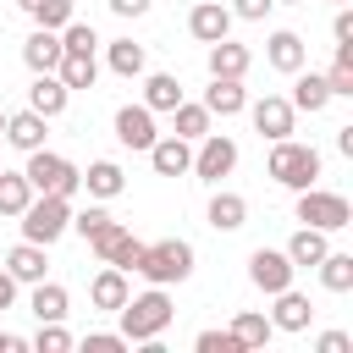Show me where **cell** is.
<instances>
[{
    "instance_id": "16",
    "label": "cell",
    "mask_w": 353,
    "mask_h": 353,
    "mask_svg": "<svg viewBox=\"0 0 353 353\" xmlns=\"http://www.w3.org/2000/svg\"><path fill=\"white\" fill-rule=\"evenodd\" d=\"M116 138L127 143V149H149L160 132H154V110L149 105H121L116 110Z\"/></svg>"
},
{
    "instance_id": "50",
    "label": "cell",
    "mask_w": 353,
    "mask_h": 353,
    "mask_svg": "<svg viewBox=\"0 0 353 353\" xmlns=\"http://www.w3.org/2000/svg\"><path fill=\"white\" fill-rule=\"evenodd\" d=\"M336 6H347V0H336Z\"/></svg>"
},
{
    "instance_id": "21",
    "label": "cell",
    "mask_w": 353,
    "mask_h": 353,
    "mask_svg": "<svg viewBox=\"0 0 353 353\" xmlns=\"http://www.w3.org/2000/svg\"><path fill=\"white\" fill-rule=\"evenodd\" d=\"M325 237H331V232H320V226H298V232L287 237V248H281V254H287L298 270H314V265L325 259V248H331Z\"/></svg>"
},
{
    "instance_id": "5",
    "label": "cell",
    "mask_w": 353,
    "mask_h": 353,
    "mask_svg": "<svg viewBox=\"0 0 353 353\" xmlns=\"http://www.w3.org/2000/svg\"><path fill=\"white\" fill-rule=\"evenodd\" d=\"M22 176H28V188L33 193H77L83 188V171L66 160V154H55V149H33L28 154V165H22Z\"/></svg>"
},
{
    "instance_id": "47",
    "label": "cell",
    "mask_w": 353,
    "mask_h": 353,
    "mask_svg": "<svg viewBox=\"0 0 353 353\" xmlns=\"http://www.w3.org/2000/svg\"><path fill=\"white\" fill-rule=\"evenodd\" d=\"M0 347H11V353H17V347H28V342H22V336H11V331H0Z\"/></svg>"
},
{
    "instance_id": "48",
    "label": "cell",
    "mask_w": 353,
    "mask_h": 353,
    "mask_svg": "<svg viewBox=\"0 0 353 353\" xmlns=\"http://www.w3.org/2000/svg\"><path fill=\"white\" fill-rule=\"evenodd\" d=\"M276 6H303V0H276Z\"/></svg>"
},
{
    "instance_id": "15",
    "label": "cell",
    "mask_w": 353,
    "mask_h": 353,
    "mask_svg": "<svg viewBox=\"0 0 353 353\" xmlns=\"http://www.w3.org/2000/svg\"><path fill=\"white\" fill-rule=\"evenodd\" d=\"M66 105H72V88H66L55 72H33V88H28V110H39V116H50V121H55Z\"/></svg>"
},
{
    "instance_id": "42",
    "label": "cell",
    "mask_w": 353,
    "mask_h": 353,
    "mask_svg": "<svg viewBox=\"0 0 353 353\" xmlns=\"http://www.w3.org/2000/svg\"><path fill=\"white\" fill-rule=\"evenodd\" d=\"M270 6H276V0H232L226 11H232V17H243V22H265V11H270Z\"/></svg>"
},
{
    "instance_id": "37",
    "label": "cell",
    "mask_w": 353,
    "mask_h": 353,
    "mask_svg": "<svg viewBox=\"0 0 353 353\" xmlns=\"http://www.w3.org/2000/svg\"><path fill=\"white\" fill-rule=\"evenodd\" d=\"M33 347H39V353H66V347H72V331H66L61 320H44L39 336H33Z\"/></svg>"
},
{
    "instance_id": "39",
    "label": "cell",
    "mask_w": 353,
    "mask_h": 353,
    "mask_svg": "<svg viewBox=\"0 0 353 353\" xmlns=\"http://www.w3.org/2000/svg\"><path fill=\"white\" fill-rule=\"evenodd\" d=\"M61 44H66V50H94V44H99V33H94L88 22H77V17H72V22L61 28Z\"/></svg>"
},
{
    "instance_id": "34",
    "label": "cell",
    "mask_w": 353,
    "mask_h": 353,
    "mask_svg": "<svg viewBox=\"0 0 353 353\" xmlns=\"http://www.w3.org/2000/svg\"><path fill=\"white\" fill-rule=\"evenodd\" d=\"M171 127H176V138L199 143V138L210 132V110H204V105H193V99H182V105L171 110Z\"/></svg>"
},
{
    "instance_id": "28",
    "label": "cell",
    "mask_w": 353,
    "mask_h": 353,
    "mask_svg": "<svg viewBox=\"0 0 353 353\" xmlns=\"http://www.w3.org/2000/svg\"><path fill=\"white\" fill-rule=\"evenodd\" d=\"M83 188H88V199H116V193L127 188V171H121L116 160H94V165L83 171Z\"/></svg>"
},
{
    "instance_id": "49",
    "label": "cell",
    "mask_w": 353,
    "mask_h": 353,
    "mask_svg": "<svg viewBox=\"0 0 353 353\" xmlns=\"http://www.w3.org/2000/svg\"><path fill=\"white\" fill-rule=\"evenodd\" d=\"M0 132H6V110H0Z\"/></svg>"
},
{
    "instance_id": "1",
    "label": "cell",
    "mask_w": 353,
    "mask_h": 353,
    "mask_svg": "<svg viewBox=\"0 0 353 353\" xmlns=\"http://www.w3.org/2000/svg\"><path fill=\"white\" fill-rule=\"evenodd\" d=\"M265 176L281 182V188H314L320 182V149L314 143H298V138H276L270 143V160H265Z\"/></svg>"
},
{
    "instance_id": "43",
    "label": "cell",
    "mask_w": 353,
    "mask_h": 353,
    "mask_svg": "<svg viewBox=\"0 0 353 353\" xmlns=\"http://www.w3.org/2000/svg\"><path fill=\"white\" fill-rule=\"evenodd\" d=\"M314 347H320V353H347V347H353V336H347V331H320V342H314Z\"/></svg>"
},
{
    "instance_id": "13",
    "label": "cell",
    "mask_w": 353,
    "mask_h": 353,
    "mask_svg": "<svg viewBox=\"0 0 353 353\" xmlns=\"http://www.w3.org/2000/svg\"><path fill=\"white\" fill-rule=\"evenodd\" d=\"M6 270H11V281H17V287H33V281H44V270H50V248L22 237V243L6 254Z\"/></svg>"
},
{
    "instance_id": "23",
    "label": "cell",
    "mask_w": 353,
    "mask_h": 353,
    "mask_svg": "<svg viewBox=\"0 0 353 353\" xmlns=\"http://www.w3.org/2000/svg\"><path fill=\"white\" fill-rule=\"evenodd\" d=\"M309 320H314V303H309L303 292L281 287V292H276V309H270V325H276V331H309Z\"/></svg>"
},
{
    "instance_id": "30",
    "label": "cell",
    "mask_w": 353,
    "mask_h": 353,
    "mask_svg": "<svg viewBox=\"0 0 353 353\" xmlns=\"http://www.w3.org/2000/svg\"><path fill=\"white\" fill-rule=\"evenodd\" d=\"M314 270H320V287H325V292H353V254L325 248V259H320Z\"/></svg>"
},
{
    "instance_id": "41",
    "label": "cell",
    "mask_w": 353,
    "mask_h": 353,
    "mask_svg": "<svg viewBox=\"0 0 353 353\" xmlns=\"http://www.w3.org/2000/svg\"><path fill=\"white\" fill-rule=\"evenodd\" d=\"M83 347H88V353H121L127 336H121V331H94V336H83Z\"/></svg>"
},
{
    "instance_id": "33",
    "label": "cell",
    "mask_w": 353,
    "mask_h": 353,
    "mask_svg": "<svg viewBox=\"0 0 353 353\" xmlns=\"http://www.w3.org/2000/svg\"><path fill=\"white\" fill-rule=\"evenodd\" d=\"M325 83H331V99H353V39H347V44H336Z\"/></svg>"
},
{
    "instance_id": "44",
    "label": "cell",
    "mask_w": 353,
    "mask_h": 353,
    "mask_svg": "<svg viewBox=\"0 0 353 353\" xmlns=\"http://www.w3.org/2000/svg\"><path fill=\"white\" fill-rule=\"evenodd\" d=\"M331 39H336V44H347V39H353V11H347V6L336 11V22H331Z\"/></svg>"
},
{
    "instance_id": "17",
    "label": "cell",
    "mask_w": 353,
    "mask_h": 353,
    "mask_svg": "<svg viewBox=\"0 0 353 353\" xmlns=\"http://www.w3.org/2000/svg\"><path fill=\"white\" fill-rule=\"evenodd\" d=\"M143 154H149V165H154L160 176H182V171L193 165V143H188V138H176V132L154 138V143H149Z\"/></svg>"
},
{
    "instance_id": "4",
    "label": "cell",
    "mask_w": 353,
    "mask_h": 353,
    "mask_svg": "<svg viewBox=\"0 0 353 353\" xmlns=\"http://www.w3.org/2000/svg\"><path fill=\"white\" fill-rule=\"evenodd\" d=\"M17 221H22V237L28 243H44L50 248V243H61L72 232V199L66 193H33Z\"/></svg>"
},
{
    "instance_id": "12",
    "label": "cell",
    "mask_w": 353,
    "mask_h": 353,
    "mask_svg": "<svg viewBox=\"0 0 353 353\" xmlns=\"http://www.w3.org/2000/svg\"><path fill=\"white\" fill-rule=\"evenodd\" d=\"M11 149H22V154H33V149H44V138H50V116H39V110H11L6 116V132H0Z\"/></svg>"
},
{
    "instance_id": "26",
    "label": "cell",
    "mask_w": 353,
    "mask_h": 353,
    "mask_svg": "<svg viewBox=\"0 0 353 353\" xmlns=\"http://www.w3.org/2000/svg\"><path fill=\"white\" fill-rule=\"evenodd\" d=\"M28 309H33V320L44 325V320H66L72 298H66V287H61V281H33V298H28Z\"/></svg>"
},
{
    "instance_id": "40",
    "label": "cell",
    "mask_w": 353,
    "mask_h": 353,
    "mask_svg": "<svg viewBox=\"0 0 353 353\" xmlns=\"http://www.w3.org/2000/svg\"><path fill=\"white\" fill-rule=\"evenodd\" d=\"M105 221H110V210H99V204H88V210H77V215H72V232H83V237H94V232H99Z\"/></svg>"
},
{
    "instance_id": "29",
    "label": "cell",
    "mask_w": 353,
    "mask_h": 353,
    "mask_svg": "<svg viewBox=\"0 0 353 353\" xmlns=\"http://www.w3.org/2000/svg\"><path fill=\"white\" fill-rule=\"evenodd\" d=\"M243 221H248V199L243 193H215L210 199V226L215 232H237Z\"/></svg>"
},
{
    "instance_id": "27",
    "label": "cell",
    "mask_w": 353,
    "mask_h": 353,
    "mask_svg": "<svg viewBox=\"0 0 353 353\" xmlns=\"http://www.w3.org/2000/svg\"><path fill=\"white\" fill-rule=\"evenodd\" d=\"M143 105H149L154 116H160V110L171 116V110L182 105V83H176L171 72H149V77H143Z\"/></svg>"
},
{
    "instance_id": "22",
    "label": "cell",
    "mask_w": 353,
    "mask_h": 353,
    "mask_svg": "<svg viewBox=\"0 0 353 353\" xmlns=\"http://www.w3.org/2000/svg\"><path fill=\"white\" fill-rule=\"evenodd\" d=\"M127 292H132V287H127V270H116V265H105V270L88 281V303L105 309V314H116V309L127 303Z\"/></svg>"
},
{
    "instance_id": "9",
    "label": "cell",
    "mask_w": 353,
    "mask_h": 353,
    "mask_svg": "<svg viewBox=\"0 0 353 353\" xmlns=\"http://www.w3.org/2000/svg\"><path fill=\"white\" fill-rule=\"evenodd\" d=\"M292 276H298V265L281 254V248H254L248 254V281L259 287V292H281V287H292Z\"/></svg>"
},
{
    "instance_id": "18",
    "label": "cell",
    "mask_w": 353,
    "mask_h": 353,
    "mask_svg": "<svg viewBox=\"0 0 353 353\" xmlns=\"http://www.w3.org/2000/svg\"><path fill=\"white\" fill-rule=\"evenodd\" d=\"M61 55H66V44H61V33H55V28H33V33H28V44H22L28 72H55V66H61Z\"/></svg>"
},
{
    "instance_id": "38",
    "label": "cell",
    "mask_w": 353,
    "mask_h": 353,
    "mask_svg": "<svg viewBox=\"0 0 353 353\" xmlns=\"http://www.w3.org/2000/svg\"><path fill=\"white\" fill-rule=\"evenodd\" d=\"M193 347H199V353H248V347L232 336V325H226V331H199Z\"/></svg>"
},
{
    "instance_id": "19",
    "label": "cell",
    "mask_w": 353,
    "mask_h": 353,
    "mask_svg": "<svg viewBox=\"0 0 353 353\" xmlns=\"http://www.w3.org/2000/svg\"><path fill=\"white\" fill-rule=\"evenodd\" d=\"M210 116H237V110H248V94H243V77H210V88H204V99H199Z\"/></svg>"
},
{
    "instance_id": "20",
    "label": "cell",
    "mask_w": 353,
    "mask_h": 353,
    "mask_svg": "<svg viewBox=\"0 0 353 353\" xmlns=\"http://www.w3.org/2000/svg\"><path fill=\"white\" fill-rule=\"evenodd\" d=\"M298 83H292V110H303V116H320L325 105H331V83H325V72H292Z\"/></svg>"
},
{
    "instance_id": "14",
    "label": "cell",
    "mask_w": 353,
    "mask_h": 353,
    "mask_svg": "<svg viewBox=\"0 0 353 353\" xmlns=\"http://www.w3.org/2000/svg\"><path fill=\"white\" fill-rule=\"evenodd\" d=\"M265 61H270L276 72H287V77H292V72H303V61H309V44H303L292 28H276V33L265 39Z\"/></svg>"
},
{
    "instance_id": "35",
    "label": "cell",
    "mask_w": 353,
    "mask_h": 353,
    "mask_svg": "<svg viewBox=\"0 0 353 353\" xmlns=\"http://www.w3.org/2000/svg\"><path fill=\"white\" fill-rule=\"evenodd\" d=\"M28 199H33V188H28V176L22 171H0V215H22L28 210Z\"/></svg>"
},
{
    "instance_id": "8",
    "label": "cell",
    "mask_w": 353,
    "mask_h": 353,
    "mask_svg": "<svg viewBox=\"0 0 353 353\" xmlns=\"http://www.w3.org/2000/svg\"><path fill=\"white\" fill-rule=\"evenodd\" d=\"M88 248L99 254V265H116V270H132V265H138V254H143V243H138V237H132L116 215H110V221L88 237Z\"/></svg>"
},
{
    "instance_id": "31",
    "label": "cell",
    "mask_w": 353,
    "mask_h": 353,
    "mask_svg": "<svg viewBox=\"0 0 353 353\" xmlns=\"http://www.w3.org/2000/svg\"><path fill=\"white\" fill-rule=\"evenodd\" d=\"M110 72L116 77H143V66H149V55H143V44H132V39H110Z\"/></svg>"
},
{
    "instance_id": "10",
    "label": "cell",
    "mask_w": 353,
    "mask_h": 353,
    "mask_svg": "<svg viewBox=\"0 0 353 353\" xmlns=\"http://www.w3.org/2000/svg\"><path fill=\"white\" fill-rule=\"evenodd\" d=\"M248 116H254V132L270 138V143H276V138H292V121H298V110H292L287 94H265V99H254Z\"/></svg>"
},
{
    "instance_id": "6",
    "label": "cell",
    "mask_w": 353,
    "mask_h": 353,
    "mask_svg": "<svg viewBox=\"0 0 353 353\" xmlns=\"http://www.w3.org/2000/svg\"><path fill=\"white\" fill-rule=\"evenodd\" d=\"M292 215H298L303 226H320V232H347V226H353V204H347L342 193H331V188H298Z\"/></svg>"
},
{
    "instance_id": "3",
    "label": "cell",
    "mask_w": 353,
    "mask_h": 353,
    "mask_svg": "<svg viewBox=\"0 0 353 353\" xmlns=\"http://www.w3.org/2000/svg\"><path fill=\"white\" fill-rule=\"evenodd\" d=\"M149 287H171V281H188L193 276V243L182 237H160V243H143L138 265H132Z\"/></svg>"
},
{
    "instance_id": "25",
    "label": "cell",
    "mask_w": 353,
    "mask_h": 353,
    "mask_svg": "<svg viewBox=\"0 0 353 353\" xmlns=\"http://www.w3.org/2000/svg\"><path fill=\"white\" fill-rule=\"evenodd\" d=\"M55 77L77 94V88H94V77H99V61H94V50H66L61 55V66H55Z\"/></svg>"
},
{
    "instance_id": "46",
    "label": "cell",
    "mask_w": 353,
    "mask_h": 353,
    "mask_svg": "<svg viewBox=\"0 0 353 353\" xmlns=\"http://www.w3.org/2000/svg\"><path fill=\"white\" fill-rule=\"evenodd\" d=\"M11 298H17V281H11V270H0V314L11 309Z\"/></svg>"
},
{
    "instance_id": "7",
    "label": "cell",
    "mask_w": 353,
    "mask_h": 353,
    "mask_svg": "<svg viewBox=\"0 0 353 353\" xmlns=\"http://www.w3.org/2000/svg\"><path fill=\"white\" fill-rule=\"evenodd\" d=\"M199 182H221V176H232L237 171V143L226 138V132H204L199 138V149H193V165H188Z\"/></svg>"
},
{
    "instance_id": "11",
    "label": "cell",
    "mask_w": 353,
    "mask_h": 353,
    "mask_svg": "<svg viewBox=\"0 0 353 353\" xmlns=\"http://www.w3.org/2000/svg\"><path fill=\"white\" fill-rule=\"evenodd\" d=\"M232 11L221 6V0H199L193 11H188V33L199 39V44H215V39H232Z\"/></svg>"
},
{
    "instance_id": "2",
    "label": "cell",
    "mask_w": 353,
    "mask_h": 353,
    "mask_svg": "<svg viewBox=\"0 0 353 353\" xmlns=\"http://www.w3.org/2000/svg\"><path fill=\"white\" fill-rule=\"evenodd\" d=\"M116 314H121V336H127V342H154V336L176 320L165 287H149V292H138V298L127 292V303H121Z\"/></svg>"
},
{
    "instance_id": "45",
    "label": "cell",
    "mask_w": 353,
    "mask_h": 353,
    "mask_svg": "<svg viewBox=\"0 0 353 353\" xmlns=\"http://www.w3.org/2000/svg\"><path fill=\"white\" fill-rule=\"evenodd\" d=\"M110 11H116V17H143L149 0H110Z\"/></svg>"
},
{
    "instance_id": "24",
    "label": "cell",
    "mask_w": 353,
    "mask_h": 353,
    "mask_svg": "<svg viewBox=\"0 0 353 353\" xmlns=\"http://www.w3.org/2000/svg\"><path fill=\"white\" fill-rule=\"evenodd\" d=\"M248 66H254L248 44H232V39L210 44V77H248Z\"/></svg>"
},
{
    "instance_id": "36",
    "label": "cell",
    "mask_w": 353,
    "mask_h": 353,
    "mask_svg": "<svg viewBox=\"0 0 353 353\" xmlns=\"http://www.w3.org/2000/svg\"><path fill=\"white\" fill-rule=\"evenodd\" d=\"M17 6L33 17V28H55V33H61V28L72 22V0H17Z\"/></svg>"
},
{
    "instance_id": "32",
    "label": "cell",
    "mask_w": 353,
    "mask_h": 353,
    "mask_svg": "<svg viewBox=\"0 0 353 353\" xmlns=\"http://www.w3.org/2000/svg\"><path fill=\"white\" fill-rule=\"evenodd\" d=\"M232 336H237L243 347H265V342L276 336V325H270V314H259V309H243V314L232 320Z\"/></svg>"
}]
</instances>
